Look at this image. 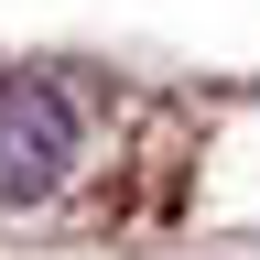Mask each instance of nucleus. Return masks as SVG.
I'll return each instance as SVG.
<instances>
[{
  "mask_svg": "<svg viewBox=\"0 0 260 260\" xmlns=\"http://www.w3.org/2000/svg\"><path fill=\"white\" fill-rule=\"evenodd\" d=\"M87 162V119L54 76H0V206H44Z\"/></svg>",
  "mask_w": 260,
  "mask_h": 260,
  "instance_id": "1",
  "label": "nucleus"
}]
</instances>
